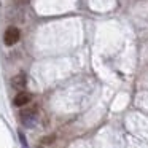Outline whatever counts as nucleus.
I'll return each mask as SVG.
<instances>
[{
    "label": "nucleus",
    "instance_id": "nucleus-1",
    "mask_svg": "<svg viewBox=\"0 0 148 148\" xmlns=\"http://www.w3.org/2000/svg\"><path fill=\"white\" fill-rule=\"evenodd\" d=\"M19 118H21V123H23L26 127H34V126L37 124V119H38L37 108H35V107H30V108L21 110Z\"/></svg>",
    "mask_w": 148,
    "mask_h": 148
},
{
    "label": "nucleus",
    "instance_id": "nucleus-2",
    "mask_svg": "<svg viewBox=\"0 0 148 148\" xmlns=\"http://www.w3.org/2000/svg\"><path fill=\"white\" fill-rule=\"evenodd\" d=\"M19 37H21V32H19V29H18V27H14V26H10L7 30H5L3 42H5V45H8V46H13L14 43H18V40H19Z\"/></svg>",
    "mask_w": 148,
    "mask_h": 148
},
{
    "label": "nucleus",
    "instance_id": "nucleus-3",
    "mask_svg": "<svg viewBox=\"0 0 148 148\" xmlns=\"http://www.w3.org/2000/svg\"><path fill=\"white\" fill-rule=\"evenodd\" d=\"M11 86L18 91H23L24 88L27 86V75L24 73V72H19L18 75H14V77L11 78Z\"/></svg>",
    "mask_w": 148,
    "mask_h": 148
},
{
    "label": "nucleus",
    "instance_id": "nucleus-4",
    "mask_svg": "<svg viewBox=\"0 0 148 148\" xmlns=\"http://www.w3.org/2000/svg\"><path fill=\"white\" fill-rule=\"evenodd\" d=\"M30 99H32V97H30V94H27V92H18L16 97L13 99V103L16 107H26L27 103L30 102Z\"/></svg>",
    "mask_w": 148,
    "mask_h": 148
},
{
    "label": "nucleus",
    "instance_id": "nucleus-5",
    "mask_svg": "<svg viewBox=\"0 0 148 148\" xmlns=\"http://www.w3.org/2000/svg\"><path fill=\"white\" fill-rule=\"evenodd\" d=\"M18 135H19V142H21V145H23V148H29V143H27V138H26V135H24V132L18 131Z\"/></svg>",
    "mask_w": 148,
    "mask_h": 148
},
{
    "label": "nucleus",
    "instance_id": "nucleus-6",
    "mask_svg": "<svg viewBox=\"0 0 148 148\" xmlns=\"http://www.w3.org/2000/svg\"><path fill=\"white\" fill-rule=\"evenodd\" d=\"M30 0H13V5L14 7H26V5H29Z\"/></svg>",
    "mask_w": 148,
    "mask_h": 148
},
{
    "label": "nucleus",
    "instance_id": "nucleus-7",
    "mask_svg": "<svg viewBox=\"0 0 148 148\" xmlns=\"http://www.w3.org/2000/svg\"><path fill=\"white\" fill-rule=\"evenodd\" d=\"M53 142H54V135H48V137H43L42 138V143H46V145L53 143Z\"/></svg>",
    "mask_w": 148,
    "mask_h": 148
},
{
    "label": "nucleus",
    "instance_id": "nucleus-8",
    "mask_svg": "<svg viewBox=\"0 0 148 148\" xmlns=\"http://www.w3.org/2000/svg\"><path fill=\"white\" fill-rule=\"evenodd\" d=\"M37 148H43V147H37Z\"/></svg>",
    "mask_w": 148,
    "mask_h": 148
}]
</instances>
